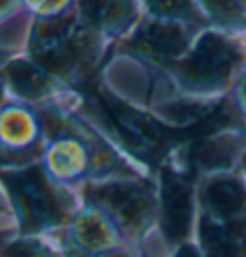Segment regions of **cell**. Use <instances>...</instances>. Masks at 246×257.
I'll return each instance as SVG.
<instances>
[{"label": "cell", "mask_w": 246, "mask_h": 257, "mask_svg": "<svg viewBox=\"0 0 246 257\" xmlns=\"http://www.w3.org/2000/svg\"><path fill=\"white\" fill-rule=\"evenodd\" d=\"M4 181L14 192V198L22 209L29 226H43L54 221V204L44 188L39 173H16L6 175Z\"/></svg>", "instance_id": "1"}, {"label": "cell", "mask_w": 246, "mask_h": 257, "mask_svg": "<svg viewBox=\"0 0 246 257\" xmlns=\"http://www.w3.org/2000/svg\"><path fill=\"white\" fill-rule=\"evenodd\" d=\"M93 196L106 205L112 213H116L125 223H140L150 209L148 192L133 184H110L98 186Z\"/></svg>", "instance_id": "3"}, {"label": "cell", "mask_w": 246, "mask_h": 257, "mask_svg": "<svg viewBox=\"0 0 246 257\" xmlns=\"http://www.w3.org/2000/svg\"><path fill=\"white\" fill-rule=\"evenodd\" d=\"M185 35L181 29L170 23H150L137 35L135 44L142 52L154 56H175L185 48Z\"/></svg>", "instance_id": "5"}, {"label": "cell", "mask_w": 246, "mask_h": 257, "mask_svg": "<svg viewBox=\"0 0 246 257\" xmlns=\"http://www.w3.org/2000/svg\"><path fill=\"white\" fill-rule=\"evenodd\" d=\"M121 4L123 0H85V12L93 22L104 23L121 10Z\"/></svg>", "instance_id": "8"}, {"label": "cell", "mask_w": 246, "mask_h": 257, "mask_svg": "<svg viewBox=\"0 0 246 257\" xmlns=\"http://www.w3.org/2000/svg\"><path fill=\"white\" fill-rule=\"evenodd\" d=\"M177 257H198V255H196V251H194V249H191V247H185V249H183Z\"/></svg>", "instance_id": "11"}, {"label": "cell", "mask_w": 246, "mask_h": 257, "mask_svg": "<svg viewBox=\"0 0 246 257\" xmlns=\"http://www.w3.org/2000/svg\"><path fill=\"white\" fill-rule=\"evenodd\" d=\"M8 79L12 86L27 98H39L46 92V77L35 65L16 62L8 67Z\"/></svg>", "instance_id": "7"}, {"label": "cell", "mask_w": 246, "mask_h": 257, "mask_svg": "<svg viewBox=\"0 0 246 257\" xmlns=\"http://www.w3.org/2000/svg\"><path fill=\"white\" fill-rule=\"evenodd\" d=\"M233 60L235 54L231 46L215 37H208L185 64V73L194 83H215L227 75Z\"/></svg>", "instance_id": "2"}, {"label": "cell", "mask_w": 246, "mask_h": 257, "mask_svg": "<svg viewBox=\"0 0 246 257\" xmlns=\"http://www.w3.org/2000/svg\"><path fill=\"white\" fill-rule=\"evenodd\" d=\"M191 219L189 184L177 175L163 177V230L172 240L187 234Z\"/></svg>", "instance_id": "4"}, {"label": "cell", "mask_w": 246, "mask_h": 257, "mask_svg": "<svg viewBox=\"0 0 246 257\" xmlns=\"http://www.w3.org/2000/svg\"><path fill=\"white\" fill-rule=\"evenodd\" d=\"M4 4H8V0H0V6H4Z\"/></svg>", "instance_id": "12"}, {"label": "cell", "mask_w": 246, "mask_h": 257, "mask_svg": "<svg viewBox=\"0 0 246 257\" xmlns=\"http://www.w3.org/2000/svg\"><path fill=\"white\" fill-rule=\"evenodd\" d=\"M148 6L163 16H191L193 6L189 0H146Z\"/></svg>", "instance_id": "9"}, {"label": "cell", "mask_w": 246, "mask_h": 257, "mask_svg": "<svg viewBox=\"0 0 246 257\" xmlns=\"http://www.w3.org/2000/svg\"><path fill=\"white\" fill-rule=\"evenodd\" d=\"M8 253H10V257H43V253H41L37 247L23 246V244H20V246H16V247H12Z\"/></svg>", "instance_id": "10"}, {"label": "cell", "mask_w": 246, "mask_h": 257, "mask_svg": "<svg viewBox=\"0 0 246 257\" xmlns=\"http://www.w3.org/2000/svg\"><path fill=\"white\" fill-rule=\"evenodd\" d=\"M206 198L210 207L221 215H236L246 209V192L235 181H217L210 184Z\"/></svg>", "instance_id": "6"}]
</instances>
